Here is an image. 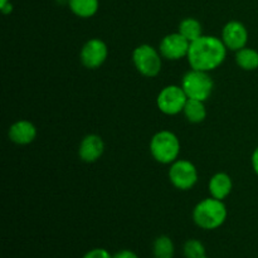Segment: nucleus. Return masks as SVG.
I'll list each match as a JSON object with an SVG mask.
<instances>
[{"label": "nucleus", "instance_id": "1", "mask_svg": "<svg viewBox=\"0 0 258 258\" xmlns=\"http://www.w3.org/2000/svg\"><path fill=\"white\" fill-rule=\"evenodd\" d=\"M227 47L221 38L214 35H202L189 45L188 58L191 70L211 72L224 62Z\"/></svg>", "mask_w": 258, "mask_h": 258}, {"label": "nucleus", "instance_id": "2", "mask_svg": "<svg viewBox=\"0 0 258 258\" xmlns=\"http://www.w3.org/2000/svg\"><path fill=\"white\" fill-rule=\"evenodd\" d=\"M228 212L223 201L213 198H206L199 202L193 209V221L196 226L204 231H214L226 222Z\"/></svg>", "mask_w": 258, "mask_h": 258}, {"label": "nucleus", "instance_id": "3", "mask_svg": "<svg viewBox=\"0 0 258 258\" xmlns=\"http://www.w3.org/2000/svg\"><path fill=\"white\" fill-rule=\"evenodd\" d=\"M151 156L160 164H173L180 154V141L169 130H161L151 138Z\"/></svg>", "mask_w": 258, "mask_h": 258}, {"label": "nucleus", "instance_id": "4", "mask_svg": "<svg viewBox=\"0 0 258 258\" xmlns=\"http://www.w3.org/2000/svg\"><path fill=\"white\" fill-rule=\"evenodd\" d=\"M181 87L188 98L206 102L213 92L214 82L209 76V72L190 70L184 75L181 80Z\"/></svg>", "mask_w": 258, "mask_h": 258}, {"label": "nucleus", "instance_id": "5", "mask_svg": "<svg viewBox=\"0 0 258 258\" xmlns=\"http://www.w3.org/2000/svg\"><path fill=\"white\" fill-rule=\"evenodd\" d=\"M133 62L136 71L148 78L156 77L163 67L160 52L150 44L138 45L133 52Z\"/></svg>", "mask_w": 258, "mask_h": 258}, {"label": "nucleus", "instance_id": "6", "mask_svg": "<svg viewBox=\"0 0 258 258\" xmlns=\"http://www.w3.org/2000/svg\"><path fill=\"white\" fill-rule=\"evenodd\" d=\"M188 96L181 86L170 85L164 87L156 97V105L160 112L168 116H175L183 112Z\"/></svg>", "mask_w": 258, "mask_h": 258}, {"label": "nucleus", "instance_id": "7", "mask_svg": "<svg viewBox=\"0 0 258 258\" xmlns=\"http://www.w3.org/2000/svg\"><path fill=\"white\" fill-rule=\"evenodd\" d=\"M169 180L179 190H189L198 181V170L191 161L180 159L170 164Z\"/></svg>", "mask_w": 258, "mask_h": 258}, {"label": "nucleus", "instance_id": "8", "mask_svg": "<svg viewBox=\"0 0 258 258\" xmlns=\"http://www.w3.org/2000/svg\"><path fill=\"white\" fill-rule=\"evenodd\" d=\"M108 57L107 44L100 38H92L87 40L81 48L80 60L87 70H97Z\"/></svg>", "mask_w": 258, "mask_h": 258}, {"label": "nucleus", "instance_id": "9", "mask_svg": "<svg viewBox=\"0 0 258 258\" xmlns=\"http://www.w3.org/2000/svg\"><path fill=\"white\" fill-rule=\"evenodd\" d=\"M189 45H190V42L184 38L180 33H170L161 39L159 52L161 57L165 59L179 60L188 55Z\"/></svg>", "mask_w": 258, "mask_h": 258}, {"label": "nucleus", "instance_id": "10", "mask_svg": "<svg viewBox=\"0 0 258 258\" xmlns=\"http://www.w3.org/2000/svg\"><path fill=\"white\" fill-rule=\"evenodd\" d=\"M221 39L223 40L227 49L237 52L246 47L248 42V30L244 27L243 23L238 20H231L224 25Z\"/></svg>", "mask_w": 258, "mask_h": 258}, {"label": "nucleus", "instance_id": "11", "mask_svg": "<svg viewBox=\"0 0 258 258\" xmlns=\"http://www.w3.org/2000/svg\"><path fill=\"white\" fill-rule=\"evenodd\" d=\"M105 151V143L102 138L96 134H90L82 139L78 148V156L82 161L88 164L96 163Z\"/></svg>", "mask_w": 258, "mask_h": 258}, {"label": "nucleus", "instance_id": "12", "mask_svg": "<svg viewBox=\"0 0 258 258\" xmlns=\"http://www.w3.org/2000/svg\"><path fill=\"white\" fill-rule=\"evenodd\" d=\"M8 136L17 145H29L37 138V127L28 120L15 121L9 127Z\"/></svg>", "mask_w": 258, "mask_h": 258}, {"label": "nucleus", "instance_id": "13", "mask_svg": "<svg viewBox=\"0 0 258 258\" xmlns=\"http://www.w3.org/2000/svg\"><path fill=\"white\" fill-rule=\"evenodd\" d=\"M233 189V181L227 173H217L209 179L208 190L211 197L223 201L231 194Z\"/></svg>", "mask_w": 258, "mask_h": 258}, {"label": "nucleus", "instance_id": "14", "mask_svg": "<svg viewBox=\"0 0 258 258\" xmlns=\"http://www.w3.org/2000/svg\"><path fill=\"white\" fill-rule=\"evenodd\" d=\"M68 7L76 17L88 19L98 12L100 0H68Z\"/></svg>", "mask_w": 258, "mask_h": 258}, {"label": "nucleus", "instance_id": "15", "mask_svg": "<svg viewBox=\"0 0 258 258\" xmlns=\"http://www.w3.org/2000/svg\"><path fill=\"white\" fill-rule=\"evenodd\" d=\"M184 116L190 123H201L207 117V108L203 101L188 98L183 110Z\"/></svg>", "mask_w": 258, "mask_h": 258}, {"label": "nucleus", "instance_id": "16", "mask_svg": "<svg viewBox=\"0 0 258 258\" xmlns=\"http://www.w3.org/2000/svg\"><path fill=\"white\" fill-rule=\"evenodd\" d=\"M236 63L243 71H256L258 68V52L253 48H242L236 52Z\"/></svg>", "mask_w": 258, "mask_h": 258}, {"label": "nucleus", "instance_id": "17", "mask_svg": "<svg viewBox=\"0 0 258 258\" xmlns=\"http://www.w3.org/2000/svg\"><path fill=\"white\" fill-rule=\"evenodd\" d=\"M178 32L191 43L203 35V27H202V23L196 18H185L179 24Z\"/></svg>", "mask_w": 258, "mask_h": 258}, {"label": "nucleus", "instance_id": "18", "mask_svg": "<svg viewBox=\"0 0 258 258\" xmlns=\"http://www.w3.org/2000/svg\"><path fill=\"white\" fill-rule=\"evenodd\" d=\"M174 253H175V246L170 237L164 234L156 237L153 243L154 258H174Z\"/></svg>", "mask_w": 258, "mask_h": 258}, {"label": "nucleus", "instance_id": "19", "mask_svg": "<svg viewBox=\"0 0 258 258\" xmlns=\"http://www.w3.org/2000/svg\"><path fill=\"white\" fill-rule=\"evenodd\" d=\"M183 253L185 258H208L204 244L196 238L188 239L184 243Z\"/></svg>", "mask_w": 258, "mask_h": 258}, {"label": "nucleus", "instance_id": "20", "mask_svg": "<svg viewBox=\"0 0 258 258\" xmlns=\"http://www.w3.org/2000/svg\"><path fill=\"white\" fill-rule=\"evenodd\" d=\"M82 258H113V254L105 248H93L86 252Z\"/></svg>", "mask_w": 258, "mask_h": 258}, {"label": "nucleus", "instance_id": "21", "mask_svg": "<svg viewBox=\"0 0 258 258\" xmlns=\"http://www.w3.org/2000/svg\"><path fill=\"white\" fill-rule=\"evenodd\" d=\"M113 258H139V256L131 249H121L113 253Z\"/></svg>", "mask_w": 258, "mask_h": 258}, {"label": "nucleus", "instance_id": "22", "mask_svg": "<svg viewBox=\"0 0 258 258\" xmlns=\"http://www.w3.org/2000/svg\"><path fill=\"white\" fill-rule=\"evenodd\" d=\"M251 164H252V168H253V171L256 173V175L258 176V146L256 149H254L253 153H252Z\"/></svg>", "mask_w": 258, "mask_h": 258}, {"label": "nucleus", "instance_id": "23", "mask_svg": "<svg viewBox=\"0 0 258 258\" xmlns=\"http://www.w3.org/2000/svg\"><path fill=\"white\" fill-rule=\"evenodd\" d=\"M0 10H2V13H3V14H4V15L10 14V13L13 12V4H12V2L8 3V4L4 5V7H3V8H0Z\"/></svg>", "mask_w": 258, "mask_h": 258}, {"label": "nucleus", "instance_id": "24", "mask_svg": "<svg viewBox=\"0 0 258 258\" xmlns=\"http://www.w3.org/2000/svg\"><path fill=\"white\" fill-rule=\"evenodd\" d=\"M8 3H10V0H0V8H3L4 5H7Z\"/></svg>", "mask_w": 258, "mask_h": 258}, {"label": "nucleus", "instance_id": "25", "mask_svg": "<svg viewBox=\"0 0 258 258\" xmlns=\"http://www.w3.org/2000/svg\"><path fill=\"white\" fill-rule=\"evenodd\" d=\"M208 258H209V257H208Z\"/></svg>", "mask_w": 258, "mask_h": 258}]
</instances>
